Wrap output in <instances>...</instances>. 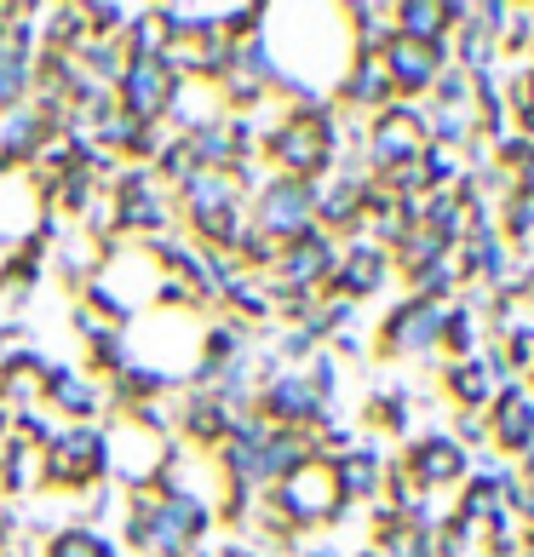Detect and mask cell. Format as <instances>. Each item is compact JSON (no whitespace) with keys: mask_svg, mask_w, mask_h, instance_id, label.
Segmentation results:
<instances>
[{"mask_svg":"<svg viewBox=\"0 0 534 557\" xmlns=\"http://www.w3.org/2000/svg\"><path fill=\"white\" fill-rule=\"evenodd\" d=\"M397 104V92H392V75H385L380 58H351L339 75V87H334V110L345 115H362V121H374L380 110H392Z\"/></svg>","mask_w":534,"mask_h":557,"instance_id":"cell-12","label":"cell"},{"mask_svg":"<svg viewBox=\"0 0 534 557\" xmlns=\"http://www.w3.org/2000/svg\"><path fill=\"white\" fill-rule=\"evenodd\" d=\"M110 478V437L104 425H58V437L40 448V488L80 494Z\"/></svg>","mask_w":534,"mask_h":557,"instance_id":"cell-2","label":"cell"},{"mask_svg":"<svg viewBox=\"0 0 534 557\" xmlns=\"http://www.w3.org/2000/svg\"><path fill=\"white\" fill-rule=\"evenodd\" d=\"M47 408L64 414V425H98V414L110 408L104 385H92L87 374H75V368H47Z\"/></svg>","mask_w":534,"mask_h":557,"instance_id":"cell-14","label":"cell"},{"mask_svg":"<svg viewBox=\"0 0 534 557\" xmlns=\"http://www.w3.org/2000/svg\"><path fill=\"white\" fill-rule=\"evenodd\" d=\"M271 494V506L282 511L287 523H294L299 534H316V529H339L345 518H351V506L339 500V483H334V471H327L322 460H305L299 471H287V478L276 488H264Z\"/></svg>","mask_w":534,"mask_h":557,"instance_id":"cell-3","label":"cell"},{"mask_svg":"<svg viewBox=\"0 0 534 557\" xmlns=\"http://www.w3.org/2000/svg\"><path fill=\"white\" fill-rule=\"evenodd\" d=\"M167 47H173V40H167V29L156 24L150 7H138L133 24L121 29V52H127V58H167Z\"/></svg>","mask_w":534,"mask_h":557,"instance_id":"cell-21","label":"cell"},{"mask_svg":"<svg viewBox=\"0 0 534 557\" xmlns=\"http://www.w3.org/2000/svg\"><path fill=\"white\" fill-rule=\"evenodd\" d=\"M402 471L414 478L425 494H455L465 478H471V454L448 437V431H414V437L402 443Z\"/></svg>","mask_w":534,"mask_h":557,"instance_id":"cell-7","label":"cell"},{"mask_svg":"<svg viewBox=\"0 0 534 557\" xmlns=\"http://www.w3.org/2000/svg\"><path fill=\"white\" fill-rule=\"evenodd\" d=\"M29 87H35V64L29 58H12L7 47H0V115L29 104Z\"/></svg>","mask_w":534,"mask_h":557,"instance_id":"cell-22","label":"cell"},{"mask_svg":"<svg viewBox=\"0 0 534 557\" xmlns=\"http://www.w3.org/2000/svg\"><path fill=\"white\" fill-rule=\"evenodd\" d=\"M339 12H345V29H351V52L362 58H380L397 40V12L385 0H357V7H339Z\"/></svg>","mask_w":534,"mask_h":557,"instance_id":"cell-16","label":"cell"},{"mask_svg":"<svg viewBox=\"0 0 534 557\" xmlns=\"http://www.w3.org/2000/svg\"><path fill=\"white\" fill-rule=\"evenodd\" d=\"M173 208L184 219V231L201 247H213V253H231L236 236L248 231V201L236 196V184L224 173H196L184 190H173Z\"/></svg>","mask_w":534,"mask_h":557,"instance_id":"cell-1","label":"cell"},{"mask_svg":"<svg viewBox=\"0 0 534 557\" xmlns=\"http://www.w3.org/2000/svg\"><path fill=\"white\" fill-rule=\"evenodd\" d=\"M110 201H115V224L121 236H138V242H156V236H173V190L156 178V168H121V178L110 184Z\"/></svg>","mask_w":534,"mask_h":557,"instance_id":"cell-4","label":"cell"},{"mask_svg":"<svg viewBox=\"0 0 534 557\" xmlns=\"http://www.w3.org/2000/svg\"><path fill=\"white\" fill-rule=\"evenodd\" d=\"M362 425L380 437H414V397H408V385H385L374 397L362 403Z\"/></svg>","mask_w":534,"mask_h":557,"instance_id":"cell-17","label":"cell"},{"mask_svg":"<svg viewBox=\"0 0 534 557\" xmlns=\"http://www.w3.org/2000/svg\"><path fill=\"white\" fill-rule=\"evenodd\" d=\"M425 110H471V75L460 64H443L425 92Z\"/></svg>","mask_w":534,"mask_h":557,"instance_id":"cell-23","label":"cell"},{"mask_svg":"<svg viewBox=\"0 0 534 557\" xmlns=\"http://www.w3.org/2000/svg\"><path fill=\"white\" fill-rule=\"evenodd\" d=\"M248 224L253 231H264L271 242H294V236H305L316 224V184H299V178H282V173H271L253 190V208H248Z\"/></svg>","mask_w":534,"mask_h":557,"instance_id":"cell-6","label":"cell"},{"mask_svg":"<svg viewBox=\"0 0 534 557\" xmlns=\"http://www.w3.org/2000/svg\"><path fill=\"white\" fill-rule=\"evenodd\" d=\"M483 425H488V448H495L500 460H518V454L534 448V397L523 385L495 391V403L483 408Z\"/></svg>","mask_w":534,"mask_h":557,"instance_id":"cell-10","label":"cell"},{"mask_svg":"<svg viewBox=\"0 0 534 557\" xmlns=\"http://www.w3.org/2000/svg\"><path fill=\"white\" fill-rule=\"evenodd\" d=\"M110 552H115V546H110L92 523H70V529L47 534V546H40V557H110Z\"/></svg>","mask_w":534,"mask_h":557,"instance_id":"cell-20","label":"cell"},{"mask_svg":"<svg viewBox=\"0 0 534 557\" xmlns=\"http://www.w3.org/2000/svg\"><path fill=\"white\" fill-rule=\"evenodd\" d=\"M380 64H385V75H392V92L402 98V104H425V92H431V81H437V70L448 64V52L397 35L392 47L380 52Z\"/></svg>","mask_w":534,"mask_h":557,"instance_id":"cell-11","label":"cell"},{"mask_svg":"<svg viewBox=\"0 0 534 557\" xmlns=\"http://www.w3.org/2000/svg\"><path fill=\"white\" fill-rule=\"evenodd\" d=\"M357 557H385V552H380V546H362V552H357Z\"/></svg>","mask_w":534,"mask_h":557,"instance_id":"cell-27","label":"cell"},{"mask_svg":"<svg viewBox=\"0 0 534 557\" xmlns=\"http://www.w3.org/2000/svg\"><path fill=\"white\" fill-rule=\"evenodd\" d=\"M392 282H397V264H392V253L357 236V242H345V247H339V264H334V276H327L322 294L362 305V299H380Z\"/></svg>","mask_w":534,"mask_h":557,"instance_id":"cell-9","label":"cell"},{"mask_svg":"<svg viewBox=\"0 0 534 557\" xmlns=\"http://www.w3.org/2000/svg\"><path fill=\"white\" fill-rule=\"evenodd\" d=\"M190 557H241V541H236V534H208V541H196V552Z\"/></svg>","mask_w":534,"mask_h":557,"instance_id":"cell-24","label":"cell"},{"mask_svg":"<svg viewBox=\"0 0 534 557\" xmlns=\"http://www.w3.org/2000/svg\"><path fill=\"white\" fill-rule=\"evenodd\" d=\"M241 557H276V552H264V546H241Z\"/></svg>","mask_w":534,"mask_h":557,"instance_id":"cell-26","label":"cell"},{"mask_svg":"<svg viewBox=\"0 0 534 557\" xmlns=\"http://www.w3.org/2000/svg\"><path fill=\"white\" fill-rule=\"evenodd\" d=\"M47 138H58V133L47 127V115H40L35 104H17V110L0 115V144H7V156L17 161V168H29Z\"/></svg>","mask_w":534,"mask_h":557,"instance_id":"cell-18","label":"cell"},{"mask_svg":"<svg viewBox=\"0 0 534 557\" xmlns=\"http://www.w3.org/2000/svg\"><path fill=\"white\" fill-rule=\"evenodd\" d=\"M385 460H392V454H385L374 437H362L351 454H339V460L327 466V471H334V483H339V500L351 506V511L380 500V488H385Z\"/></svg>","mask_w":534,"mask_h":557,"instance_id":"cell-13","label":"cell"},{"mask_svg":"<svg viewBox=\"0 0 534 557\" xmlns=\"http://www.w3.org/2000/svg\"><path fill=\"white\" fill-rule=\"evenodd\" d=\"M443 311H448V305H431V299L402 294L392 311L380 317V327H374V350H380V357H414V362H425V368H437Z\"/></svg>","mask_w":534,"mask_h":557,"instance_id":"cell-5","label":"cell"},{"mask_svg":"<svg viewBox=\"0 0 534 557\" xmlns=\"http://www.w3.org/2000/svg\"><path fill=\"white\" fill-rule=\"evenodd\" d=\"M231 414H224V403L213 391H178V443H196V448H219L231 437Z\"/></svg>","mask_w":534,"mask_h":557,"instance_id":"cell-15","label":"cell"},{"mask_svg":"<svg viewBox=\"0 0 534 557\" xmlns=\"http://www.w3.org/2000/svg\"><path fill=\"white\" fill-rule=\"evenodd\" d=\"M397 35L402 40H420V47H437L448 52V7L443 0H397Z\"/></svg>","mask_w":534,"mask_h":557,"instance_id":"cell-19","label":"cell"},{"mask_svg":"<svg viewBox=\"0 0 534 557\" xmlns=\"http://www.w3.org/2000/svg\"><path fill=\"white\" fill-rule=\"evenodd\" d=\"M294 557H339V546H334V541H305Z\"/></svg>","mask_w":534,"mask_h":557,"instance_id":"cell-25","label":"cell"},{"mask_svg":"<svg viewBox=\"0 0 534 557\" xmlns=\"http://www.w3.org/2000/svg\"><path fill=\"white\" fill-rule=\"evenodd\" d=\"M173 92H178V75H173L167 58H127V70L115 81V110L144 121V127H161Z\"/></svg>","mask_w":534,"mask_h":557,"instance_id":"cell-8","label":"cell"}]
</instances>
